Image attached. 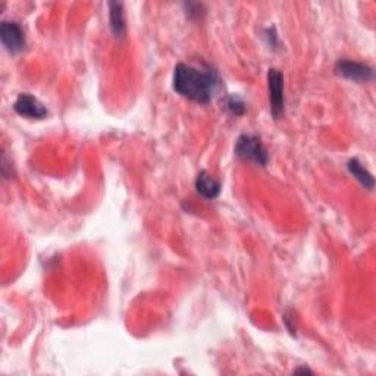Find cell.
Returning a JSON list of instances; mask_svg holds the SVG:
<instances>
[{"label": "cell", "mask_w": 376, "mask_h": 376, "mask_svg": "<svg viewBox=\"0 0 376 376\" xmlns=\"http://www.w3.org/2000/svg\"><path fill=\"white\" fill-rule=\"evenodd\" d=\"M268 90H269V103L271 115L275 120L281 119L285 109V96H284V75L281 71L271 68L268 72Z\"/></svg>", "instance_id": "obj_3"}, {"label": "cell", "mask_w": 376, "mask_h": 376, "mask_svg": "<svg viewBox=\"0 0 376 376\" xmlns=\"http://www.w3.org/2000/svg\"><path fill=\"white\" fill-rule=\"evenodd\" d=\"M294 373H313V372L310 369H307V368H298V369L294 370Z\"/></svg>", "instance_id": "obj_12"}, {"label": "cell", "mask_w": 376, "mask_h": 376, "mask_svg": "<svg viewBox=\"0 0 376 376\" xmlns=\"http://www.w3.org/2000/svg\"><path fill=\"white\" fill-rule=\"evenodd\" d=\"M347 169H348V172L353 175L363 187L368 188V190H373L375 179L368 169L360 163L359 159H356V157L355 159H350L347 162Z\"/></svg>", "instance_id": "obj_9"}, {"label": "cell", "mask_w": 376, "mask_h": 376, "mask_svg": "<svg viewBox=\"0 0 376 376\" xmlns=\"http://www.w3.org/2000/svg\"><path fill=\"white\" fill-rule=\"evenodd\" d=\"M109 22H111V30L115 37H124L127 33V24L124 5L120 2H109Z\"/></svg>", "instance_id": "obj_8"}, {"label": "cell", "mask_w": 376, "mask_h": 376, "mask_svg": "<svg viewBox=\"0 0 376 376\" xmlns=\"http://www.w3.org/2000/svg\"><path fill=\"white\" fill-rule=\"evenodd\" d=\"M14 111L28 119H43L48 115L47 107L30 93H21L14 103Z\"/></svg>", "instance_id": "obj_6"}, {"label": "cell", "mask_w": 376, "mask_h": 376, "mask_svg": "<svg viewBox=\"0 0 376 376\" xmlns=\"http://www.w3.org/2000/svg\"><path fill=\"white\" fill-rule=\"evenodd\" d=\"M234 152L240 159H244L260 166H266L269 162L268 150H266L260 137L254 134L240 136L235 141Z\"/></svg>", "instance_id": "obj_2"}, {"label": "cell", "mask_w": 376, "mask_h": 376, "mask_svg": "<svg viewBox=\"0 0 376 376\" xmlns=\"http://www.w3.org/2000/svg\"><path fill=\"white\" fill-rule=\"evenodd\" d=\"M226 107H228V111L231 112L233 115L235 116H241V115H244L246 111H247V107H246V103L244 100L241 99L240 96L237 94H233V96H229L228 97V100H226Z\"/></svg>", "instance_id": "obj_10"}, {"label": "cell", "mask_w": 376, "mask_h": 376, "mask_svg": "<svg viewBox=\"0 0 376 376\" xmlns=\"http://www.w3.org/2000/svg\"><path fill=\"white\" fill-rule=\"evenodd\" d=\"M186 10L190 19H200L202 15H204V12H202L203 5L200 3H186Z\"/></svg>", "instance_id": "obj_11"}, {"label": "cell", "mask_w": 376, "mask_h": 376, "mask_svg": "<svg viewBox=\"0 0 376 376\" xmlns=\"http://www.w3.org/2000/svg\"><path fill=\"white\" fill-rule=\"evenodd\" d=\"M172 86L184 99L208 105L220 91L221 78L217 71L211 65L199 68L196 65L179 62L174 69Z\"/></svg>", "instance_id": "obj_1"}, {"label": "cell", "mask_w": 376, "mask_h": 376, "mask_svg": "<svg viewBox=\"0 0 376 376\" xmlns=\"http://www.w3.org/2000/svg\"><path fill=\"white\" fill-rule=\"evenodd\" d=\"M0 39H2L6 51L12 55L21 53L27 46L22 28L19 27V24L14 21H2V26H0Z\"/></svg>", "instance_id": "obj_5"}, {"label": "cell", "mask_w": 376, "mask_h": 376, "mask_svg": "<svg viewBox=\"0 0 376 376\" xmlns=\"http://www.w3.org/2000/svg\"><path fill=\"white\" fill-rule=\"evenodd\" d=\"M196 191L206 200H213L221 194V183L208 171H200L196 178Z\"/></svg>", "instance_id": "obj_7"}, {"label": "cell", "mask_w": 376, "mask_h": 376, "mask_svg": "<svg viewBox=\"0 0 376 376\" xmlns=\"http://www.w3.org/2000/svg\"><path fill=\"white\" fill-rule=\"evenodd\" d=\"M335 74L355 82H370L375 80V71L372 66L348 59L338 60L335 64Z\"/></svg>", "instance_id": "obj_4"}]
</instances>
